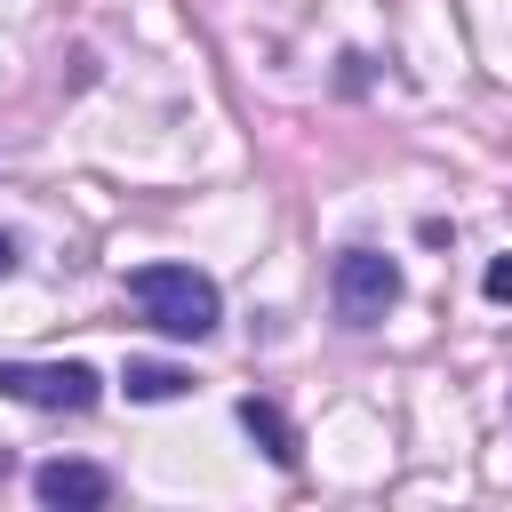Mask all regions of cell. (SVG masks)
I'll list each match as a JSON object with an SVG mask.
<instances>
[{
	"label": "cell",
	"mask_w": 512,
	"mask_h": 512,
	"mask_svg": "<svg viewBox=\"0 0 512 512\" xmlns=\"http://www.w3.org/2000/svg\"><path fill=\"white\" fill-rule=\"evenodd\" d=\"M96 368L80 360H0V400H24V408H96Z\"/></svg>",
	"instance_id": "cell-3"
},
{
	"label": "cell",
	"mask_w": 512,
	"mask_h": 512,
	"mask_svg": "<svg viewBox=\"0 0 512 512\" xmlns=\"http://www.w3.org/2000/svg\"><path fill=\"white\" fill-rule=\"evenodd\" d=\"M128 304H136L160 336H184V344L216 336V320H224L216 280L192 272V264H144V272H128Z\"/></svg>",
	"instance_id": "cell-1"
},
{
	"label": "cell",
	"mask_w": 512,
	"mask_h": 512,
	"mask_svg": "<svg viewBox=\"0 0 512 512\" xmlns=\"http://www.w3.org/2000/svg\"><path fill=\"white\" fill-rule=\"evenodd\" d=\"M328 296H336V320L344 328H376L400 304V264L376 256V248H344L336 272H328Z\"/></svg>",
	"instance_id": "cell-2"
},
{
	"label": "cell",
	"mask_w": 512,
	"mask_h": 512,
	"mask_svg": "<svg viewBox=\"0 0 512 512\" xmlns=\"http://www.w3.org/2000/svg\"><path fill=\"white\" fill-rule=\"evenodd\" d=\"M32 496H40L48 512H96V504L112 496V472H104V464H72V456H56V464L32 472Z\"/></svg>",
	"instance_id": "cell-4"
},
{
	"label": "cell",
	"mask_w": 512,
	"mask_h": 512,
	"mask_svg": "<svg viewBox=\"0 0 512 512\" xmlns=\"http://www.w3.org/2000/svg\"><path fill=\"white\" fill-rule=\"evenodd\" d=\"M8 272H16V240L0 232V280H8Z\"/></svg>",
	"instance_id": "cell-8"
},
{
	"label": "cell",
	"mask_w": 512,
	"mask_h": 512,
	"mask_svg": "<svg viewBox=\"0 0 512 512\" xmlns=\"http://www.w3.org/2000/svg\"><path fill=\"white\" fill-rule=\"evenodd\" d=\"M240 432H248L272 464H296V456H304V448H296V424H288L272 400H240Z\"/></svg>",
	"instance_id": "cell-5"
},
{
	"label": "cell",
	"mask_w": 512,
	"mask_h": 512,
	"mask_svg": "<svg viewBox=\"0 0 512 512\" xmlns=\"http://www.w3.org/2000/svg\"><path fill=\"white\" fill-rule=\"evenodd\" d=\"M120 384H128V400H176L192 376H184V368H168V360H128V376H120Z\"/></svg>",
	"instance_id": "cell-6"
},
{
	"label": "cell",
	"mask_w": 512,
	"mask_h": 512,
	"mask_svg": "<svg viewBox=\"0 0 512 512\" xmlns=\"http://www.w3.org/2000/svg\"><path fill=\"white\" fill-rule=\"evenodd\" d=\"M480 288H488V296H496V304H512V256H496V264H488V280H480Z\"/></svg>",
	"instance_id": "cell-7"
}]
</instances>
